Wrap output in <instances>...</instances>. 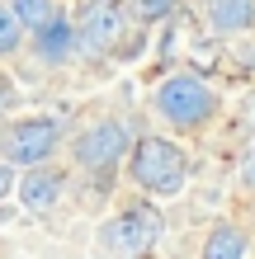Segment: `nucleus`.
Returning <instances> with one entry per match:
<instances>
[{
	"instance_id": "nucleus-13",
	"label": "nucleus",
	"mask_w": 255,
	"mask_h": 259,
	"mask_svg": "<svg viewBox=\"0 0 255 259\" xmlns=\"http://www.w3.org/2000/svg\"><path fill=\"white\" fill-rule=\"evenodd\" d=\"M137 10H142V19H161L170 10V0H137Z\"/></svg>"
},
{
	"instance_id": "nucleus-15",
	"label": "nucleus",
	"mask_w": 255,
	"mask_h": 259,
	"mask_svg": "<svg viewBox=\"0 0 255 259\" xmlns=\"http://www.w3.org/2000/svg\"><path fill=\"white\" fill-rule=\"evenodd\" d=\"M10 184H14V175H10V165H0V198L10 193Z\"/></svg>"
},
{
	"instance_id": "nucleus-2",
	"label": "nucleus",
	"mask_w": 255,
	"mask_h": 259,
	"mask_svg": "<svg viewBox=\"0 0 255 259\" xmlns=\"http://www.w3.org/2000/svg\"><path fill=\"white\" fill-rule=\"evenodd\" d=\"M156 109L179 127H199L208 113H213V90H208L199 75H170L166 85L156 90Z\"/></svg>"
},
{
	"instance_id": "nucleus-14",
	"label": "nucleus",
	"mask_w": 255,
	"mask_h": 259,
	"mask_svg": "<svg viewBox=\"0 0 255 259\" xmlns=\"http://www.w3.org/2000/svg\"><path fill=\"white\" fill-rule=\"evenodd\" d=\"M241 179H246V189H255V146H250V156L241 165Z\"/></svg>"
},
{
	"instance_id": "nucleus-9",
	"label": "nucleus",
	"mask_w": 255,
	"mask_h": 259,
	"mask_svg": "<svg viewBox=\"0 0 255 259\" xmlns=\"http://www.w3.org/2000/svg\"><path fill=\"white\" fill-rule=\"evenodd\" d=\"M71 42H76V33H71L66 19H48L38 28V57H43V62H66Z\"/></svg>"
},
{
	"instance_id": "nucleus-8",
	"label": "nucleus",
	"mask_w": 255,
	"mask_h": 259,
	"mask_svg": "<svg viewBox=\"0 0 255 259\" xmlns=\"http://www.w3.org/2000/svg\"><path fill=\"white\" fill-rule=\"evenodd\" d=\"M57 198H62V179H57V175L33 170V175L19 184V203H24V207H33V212H48Z\"/></svg>"
},
{
	"instance_id": "nucleus-1",
	"label": "nucleus",
	"mask_w": 255,
	"mask_h": 259,
	"mask_svg": "<svg viewBox=\"0 0 255 259\" xmlns=\"http://www.w3.org/2000/svg\"><path fill=\"white\" fill-rule=\"evenodd\" d=\"M185 151H179L175 142H166V137H142L137 146H132V179L147 189V193H161L170 198L185 189Z\"/></svg>"
},
{
	"instance_id": "nucleus-4",
	"label": "nucleus",
	"mask_w": 255,
	"mask_h": 259,
	"mask_svg": "<svg viewBox=\"0 0 255 259\" xmlns=\"http://www.w3.org/2000/svg\"><path fill=\"white\" fill-rule=\"evenodd\" d=\"M128 156V127L123 123H95L76 137V160L85 170H114Z\"/></svg>"
},
{
	"instance_id": "nucleus-10",
	"label": "nucleus",
	"mask_w": 255,
	"mask_h": 259,
	"mask_svg": "<svg viewBox=\"0 0 255 259\" xmlns=\"http://www.w3.org/2000/svg\"><path fill=\"white\" fill-rule=\"evenodd\" d=\"M203 259H246V236L236 226H217L203 245Z\"/></svg>"
},
{
	"instance_id": "nucleus-6",
	"label": "nucleus",
	"mask_w": 255,
	"mask_h": 259,
	"mask_svg": "<svg viewBox=\"0 0 255 259\" xmlns=\"http://www.w3.org/2000/svg\"><path fill=\"white\" fill-rule=\"evenodd\" d=\"M118 33H123V5L99 0V5L85 14V24H81V48L85 52H104Z\"/></svg>"
},
{
	"instance_id": "nucleus-7",
	"label": "nucleus",
	"mask_w": 255,
	"mask_h": 259,
	"mask_svg": "<svg viewBox=\"0 0 255 259\" xmlns=\"http://www.w3.org/2000/svg\"><path fill=\"white\" fill-rule=\"evenodd\" d=\"M208 19H213L217 33H241V28L255 24V0H213Z\"/></svg>"
},
{
	"instance_id": "nucleus-11",
	"label": "nucleus",
	"mask_w": 255,
	"mask_h": 259,
	"mask_svg": "<svg viewBox=\"0 0 255 259\" xmlns=\"http://www.w3.org/2000/svg\"><path fill=\"white\" fill-rule=\"evenodd\" d=\"M19 33H24V19L14 14V5H0V57L19 48Z\"/></svg>"
},
{
	"instance_id": "nucleus-3",
	"label": "nucleus",
	"mask_w": 255,
	"mask_h": 259,
	"mask_svg": "<svg viewBox=\"0 0 255 259\" xmlns=\"http://www.w3.org/2000/svg\"><path fill=\"white\" fill-rule=\"evenodd\" d=\"M109 250L114 254H123V259H142L147 250L156 245V236H161V217L152 207H132V212H123L109 231Z\"/></svg>"
},
{
	"instance_id": "nucleus-12",
	"label": "nucleus",
	"mask_w": 255,
	"mask_h": 259,
	"mask_svg": "<svg viewBox=\"0 0 255 259\" xmlns=\"http://www.w3.org/2000/svg\"><path fill=\"white\" fill-rule=\"evenodd\" d=\"M14 14L24 19V28H43L52 19V0H14Z\"/></svg>"
},
{
	"instance_id": "nucleus-5",
	"label": "nucleus",
	"mask_w": 255,
	"mask_h": 259,
	"mask_svg": "<svg viewBox=\"0 0 255 259\" xmlns=\"http://www.w3.org/2000/svg\"><path fill=\"white\" fill-rule=\"evenodd\" d=\"M57 151V123L52 118H28L10 132V160L19 165H38Z\"/></svg>"
},
{
	"instance_id": "nucleus-16",
	"label": "nucleus",
	"mask_w": 255,
	"mask_h": 259,
	"mask_svg": "<svg viewBox=\"0 0 255 259\" xmlns=\"http://www.w3.org/2000/svg\"><path fill=\"white\" fill-rule=\"evenodd\" d=\"M5 99H10V80L0 75V109H5Z\"/></svg>"
}]
</instances>
